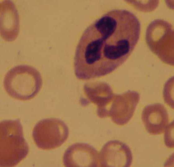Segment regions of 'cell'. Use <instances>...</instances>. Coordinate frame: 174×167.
<instances>
[{
    "label": "cell",
    "mask_w": 174,
    "mask_h": 167,
    "mask_svg": "<svg viewBox=\"0 0 174 167\" xmlns=\"http://www.w3.org/2000/svg\"><path fill=\"white\" fill-rule=\"evenodd\" d=\"M99 157V166L103 167H129L133 160L129 147L117 140L107 142L102 148Z\"/></svg>",
    "instance_id": "8992f818"
},
{
    "label": "cell",
    "mask_w": 174,
    "mask_h": 167,
    "mask_svg": "<svg viewBox=\"0 0 174 167\" xmlns=\"http://www.w3.org/2000/svg\"><path fill=\"white\" fill-rule=\"evenodd\" d=\"M173 30L172 25L156 19L148 26L146 40L150 49L163 62L173 65Z\"/></svg>",
    "instance_id": "277c9868"
},
{
    "label": "cell",
    "mask_w": 174,
    "mask_h": 167,
    "mask_svg": "<svg viewBox=\"0 0 174 167\" xmlns=\"http://www.w3.org/2000/svg\"><path fill=\"white\" fill-rule=\"evenodd\" d=\"M141 117L146 130L151 135L162 134L169 123L167 110L160 104H155L146 106L142 111Z\"/></svg>",
    "instance_id": "9c48e42d"
},
{
    "label": "cell",
    "mask_w": 174,
    "mask_h": 167,
    "mask_svg": "<svg viewBox=\"0 0 174 167\" xmlns=\"http://www.w3.org/2000/svg\"><path fill=\"white\" fill-rule=\"evenodd\" d=\"M0 34L7 41H12L17 37L19 30V14L14 3L4 0L0 4Z\"/></svg>",
    "instance_id": "30bf717a"
},
{
    "label": "cell",
    "mask_w": 174,
    "mask_h": 167,
    "mask_svg": "<svg viewBox=\"0 0 174 167\" xmlns=\"http://www.w3.org/2000/svg\"><path fill=\"white\" fill-rule=\"evenodd\" d=\"M63 161L67 167L99 166L98 152L91 146L83 143L69 146L64 154Z\"/></svg>",
    "instance_id": "ba28073f"
},
{
    "label": "cell",
    "mask_w": 174,
    "mask_h": 167,
    "mask_svg": "<svg viewBox=\"0 0 174 167\" xmlns=\"http://www.w3.org/2000/svg\"><path fill=\"white\" fill-rule=\"evenodd\" d=\"M69 134L68 127L61 120L48 118L38 122L34 126L32 137L37 147L43 150H50L61 146Z\"/></svg>",
    "instance_id": "5b68a950"
},
{
    "label": "cell",
    "mask_w": 174,
    "mask_h": 167,
    "mask_svg": "<svg viewBox=\"0 0 174 167\" xmlns=\"http://www.w3.org/2000/svg\"><path fill=\"white\" fill-rule=\"evenodd\" d=\"M3 86L7 94L14 99L28 100L35 97L40 91L42 80L39 71L27 65L14 67L6 73Z\"/></svg>",
    "instance_id": "3957f363"
},
{
    "label": "cell",
    "mask_w": 174,
    "mask_h": 167,
    "mask_svg": "<svg viewBox=\"0 0 174 167\" xmlns=\"http://www.w3.org/2000/svg\"><path fill=\"white\" fill-rule=\"evenodd\" d=\"M140 99L139 93L133 91L115 95L109 108L108 117L118 125L126 124L133 116Z\"/></svg>",
    "instance_id": "52a82bcc"
},
{
    "label": "cell",
    "mask_w": 174,
    "mask_h": 167,
    "mask_svg": "<svg viewBox=\"0 0 174 167\" xmlns=\"http://www.w3.org/2000/svg\"><path fill=\"white\" fill-rule=\"evenodd\" d=\"M140 24L123 9L111 10L89 26L81 36L74 59L75 76L86 80L108 74L127 59L139 40Z\"/></svg>",
    "instance_id": "6da1fadb"
},
{
    "label": "cell",
    "mask_w": 174,
    "mask_h": 167,
    "mask_svg": "<svg viewBox=\"0 0 174 167\" xmlns=\"http://www.w3.org/2000/svg\"><path fill=\"white\" fill-rule=\"evenodd\" d=\"M29 151L19 119L0 123V167H14L25 159Z\"/></svg>",
    "instance_id": "7a4b0ae2"
},
{
    "label": "cell",
    "mask_w": 174,
    "mask_h": 167,
    "mask_svg": "<svg viewBox=\"0 0 174 167\" xmlns=\"http://www.w3.org/2000/svg\"><path fill=\"white\" fill-rule=\"evenodd\" d=\"M99 91H85L89 101L97 106V113L101 118L108 117V110L115 95L108 85L98 83Z\"/></svg>",
    "instance_id": "8fae6325"
}]
</instances>
